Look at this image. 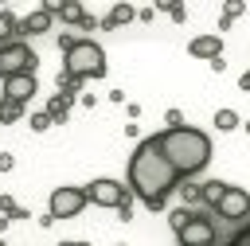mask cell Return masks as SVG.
Instances as JSON below:
<instances>
[{"label": "cell", "instance_id": "cell-15", "mask_svg": "<svg viewBox=\"0 0 250 246\" xmlns=\"http://www.w3.org/2000/svg\"><path fill=\"white\" fill-rule=\"evenodd\" d=\"M16 35H20V16L4 8V12H0V47H4V43H16Z\"/></svg>", "mask_w": 250, "mask_h": 246}, {"label": "cell", "instance_id": "cell-6", "mask_svg": "<svg viewBox=\"0 0 250 246\" xmlns=\"http://www.w3.org/2000/svg\"><path fill=\"white\" fill-rule=\"evenodd\" d=\"M82 207H86L82 187H55L51 199H47V215H51V223H59V219H74Z\"/></svg>", "mask_w": 250, "mask_h": 246}, {"label": "cell", "instance_id": "cell-31", "mask_svg": "<svg viewBox=\"0 0 250 246\" xmlns=\"http://www.w3.org/2000/svg\"><path fill=\"white\" fill-rule=\"evenodd\" d=\"M242 129H246V133H250V121H242Z\"/></svg>", "mask_w": 250, "mask_h": 246}, {"label": "cell", "instance_id": "cell-7", "mask_svg": "<svg viewBox=\"0 0 250 246\" xmlns=\"http://www.w3.org/2000/svg\"><path fill=\"white\" fill-rule=\"evenodd\" d=\"M219 219H227V223H242V219H250V191H242V187H230L227 184V191H223V199L211 207Z\"/></svg>", "mask_w": 250, "mask_h": 246}, {"label": "cell", "instance_id": "cell-9", "mask_svg": "<svg viewBox=\"0 0 250 246\" xmlns=\"http://www.w3.org/2000/svg\"><path fill=\"white\" fill-rule=\"evenodd\" d=\"M35 90H39L35 74H16V78H4V98H0V102H8V105H23V102L35 98Z\"/></svg>", "mask_w": 250, "mask_h": 246}, {"label": "cell", "instance_id": "cell-23", "mask_svg": "<svg viewBox=\"0 0 250 246\" xmlns=\"http://www.w3.org/2000/svg\"><path fill=\"white\" fill-rule=\"evenodd\" d=\"M180 195H184V203H188V207H191V203H199V184H191V180H188V184L180 187Z\"/></svg>", "mask_w": 250, "mask_h": 246}, {"label": "cell", "instance_id": "cell-12", "mask_svg": "<svg viewBox=\"0 0 250 246\" xmlns=\"http://www.w3.org/2000/svg\"><path fill=\"white\" fill-rule=\"evenodd\" d=\"M43 31H51V12L47 8H35L31 16L20 20V35H43Z\"/></svg>", "mask_w": 250, "mask_h": 246}, {"label": "cell", "instance_id": "cell-16", "mask_svg": "<svg viewBox=\"0 0 250 246\" xmlns=\"http://www.w3.org/2000/svg\"><path fill=\"white\" fill-rule=\"evenodd\" d=\"M223 191H227V184H223V180H207V184H199V203L215 207V203L223 199Z\"/></svg>", "mask_w": 250, "mask_h": 246}, {"label": "cell", "instance_id": "cell-24", "mask_svg": "<svg viewBox=\"0 0 250 246\" xmlns=\"http://www.w3.org/2000/svg\"><path fill=\"white\" fill-rule=\"evenodd\" d=\"M20 117V105H8V102H0V125H8V121H16Z\"/></svg>", "mask_w": 250, "mask_h": 246}, {"label": "cell", "instance_id": "cell-25", "mask_svg": "<svg viewBox=\"0 0 250 246\" xmlns=\"http://www.w3.org/2000/svg\"><path fill=\"white\" fill-rule=\"evenodd\" d=\"M164 125H168V129H180V125H184V113H180V109H168V113H164Z\"/></svg>", "mask_w": 250, "mask_h": 246}, {"label": "cell", "instance_id": "cell-10", "mask_svg": "<svg viewBox=\"0 0 250 246\" xmlns=\"http://www.w3.org/2000/svg\"><path fill=\"white\" fill-rule=\"evenodd\" d=\"M188 51H191V59H223V35H195L191 43H188Z\"/></svg>", "mask_w": 250, "mask_h": 246}, {"label": "cell", "instance_id": "cell-21", "mask_svg": "<svg viewBox=\"0 0 250 246\" xmlns=\"http://www.w3.org/2000/svg\"><path fill=\"white\" fill-rule=\"evenodd\" d=\"M27 125H31V133H47V129H51V117H47V109H43V113H31V121H27Z\"/></svg>", "mask_w": 250, "mask_h": 246}, {"label": "cell", "instance_id": "cell-27", "mask_svg": "<svg viewBox=\"0 0 250 246\" xmlns=\"http://www.w3.org/2000/svg\"><path fill=\"white\" fill-rule=\"evenodd\" d=\"M164 12H168L172 20H184V4H164Z\"/></svg>", "mask_w": 250, "mask_h": 246}, {"label": "cell", "instance_id": "cell-1", "mask_svg": "<svg viewBox=\"0 0 250 246\" xmlns=\"http://www.w3.org/2000/svg\"><path fill=\"white\" fill-rule=\"evenodd\" d=\"M176 187H180V176H176V168L164 160V152H160V144H156V133L145 137V141L133 148V156H129V191H133L148 211H160Z\"/></svg>", "mask_w": 250, "mask_h": 246}, {"label": "cell", "instance_id": "cell-28", "mask_svg": "<svg viewBox=\"0 0 250 246\" xmlns=\"http://www.w3.org/2000/svg\"><path fill=\"white\" fill-rule=\"evenodd\" d=\"M12 164H16V156L12 152H0V172H12Z\"/></svg>", "mask_w": 250, "mask_h": 246}, {"label": "cell", "instance_id": "cell-19", "mask_svg": "<svg viewBox=\"0 0 250 246\" xmlns=\"http://www.w3.org/2000/svg\"><path fill=\"white\" fill-rule=\"evenodd\" d=\"M242 12H246V4H242V0H230V4H227V12H223V20H219V27L227 31V27H230V23H234Z\"/></svg>", "mask_w": 250, "mask_h": 246}, {"label": "cell", "instance_id": "cell-3", "mask_svg": "<svg viewBox=\"0 0 250 246\" xmlns=\"http://www.w3.org/2000/svg\"><path fill=\"white\" fill-rule=\"evenodd\" d=\"M62 74H70L74 82L102 78L105 74V51L94 39H70V47H62Z\"/></svg>", "mask_w": 250, "mask_h": 246}, {"label": "cell", "instance_id": "cell-14", "mask_svg": "<svg viewBox=\"0 0 250 246\" xmlns=\"http://www.w3.org/2000/svg\"><path fill=\"white\" fill-rule=\"evenodd\" d=\"M133 20H137V8H133V4H113L109 16L102 20V27L109 31V27H121V23H133Z\"/></svg>", "mask_w": 250, "mask_h": 246}, {"label": "cell", "instance_id": "cell-18", "mask_svg": "<svg viewBox=\"0 0 250 246\" xmlns=\"http://www.w3.org/2000/svg\"><path fill=\"white\" fill-rule=\"evenodd\" d=\"M215 129H219V133L238 129V113H234V109H219V113H215Z\"/></svg>", "mask_w": 250, "mask_h": 246}, {"label": "cell", "instance_id": "cell-11", "mask_svg": "<svg viewBox=\"0 0 250 246\" xmlns=\"http://www.w3.org/2000/svg\"><path fill=\"white\" fill-rule=\"evenodd\" d=\"M43 8H47V12H51V20H55V16H59V20H66V23H82V16H86V12H82V4H78V0H47V4H43Z\"/></svg>", "mask_w": 250, "mask_h": 246}, {"label": "cell", "instance_id": "cell-30", "mask_svg": "<svg viewBox=\"0 0 250 246\" xmlns=\"http://www.w3.org/2000/svg\"><path fill=\"white\" fill-rule=\"evenodd\" d=\"M59 246H90V242H59Z\"/></svg>", "mask_w": 250, "mask_h": 246}, {"label": "cell", "instance_id": "cell-20", "mask_svg": "<svg viewBox=\"0 0 250 246\" xmlns=\"http://www.w3.org/2000/svg\"><path fill=\"white\" fill-rule=\"evenodd\" d=\"M191 215H195V211H191V207H180V211H172V215H168V223H172V230H176V234H180V230H184V226H188V223H191Z\"/></svg>", "mask_w": 250, "mask_h": 246}, {"label": "cell", "instance_id": "cell-13", "mask_svg": "<svg viewBox=\"0 0 250 246\" xmlns=\"http://www.w3.org/2000/svg\"><path fill=\"white\" fill-rule=\"evenodd\" d=\"M70 105H74V94H55V98L47 102V117H51V125H62L66 113H70Z\"/></svg>", "mask_w": 250, "mask_h": 246}, {"label": "cell", "instance_id": "cell-22", "mask_svg": "<svg viewBox=\"0 0 250 246\" xmlns=\"http://www.w3.org/2000/svg\"><path fill=\"white\" fill-rule=\"evenodd\" d=\"M227 246H250V223H242L234 234H230V242Z\"/></svg>", "mask_w": 250, "mask_h": 246}, {"label": "cell", "instance_id": "cell-2", "mask_svg": "<svg viewBox=\"0 0 250 246\" xmlns=\"http://www.w3.org/2000/svg\"><path fill=\"white\" fill-rule=\"evenodd\" d=\"M156 144H160L164 160L176 168L180 180H184V176H199V172L207 168V160H211V141H207V133H199V129H191V125L156 133Z\"/></svg>", "mask_w": 250, "mask_h": 246}, {"label": "cell", "instance_id": "cell-29", "mask_svg": "<svg viewBox=\"0 0 250 246\" xmlns=\"http://www.w3.org/2000/svg\"><path fill=\"white\" fill-rule=\"evenodd\" d=\"M238 90H242V94H250V70H246V74L238 78Z\"/></svg>", "mask_w": 250, "mask_h": 246}, {"label": "cell", "instance_id": "cell-4", "mask_svg": "<svg viewBox=\"0 0 250 246\" xmlns=\"http://www.w3.org/2000/svg\"><path fill=\"white\" fill-rule=\"evenodd\" d=\"M39 59H35V51L23 43V39H16V43H4L0 47V78H16V74H31V66H35Z\"/></svg>", "mask_w": 250, "mask_h": 246}, {"label": "cell", "instance_id": "cell-26", "mask_svg": "<svg viewBox=\"0 0 250 246\" xmlns=\"http://www.w3.org/2000/svg\"><path fill=\"white\" fill-rule=\"evenodd\" d=\"M117 219H121V223H129V219H133V199H125V203L117 207Z\"/></svg>", "mask_w": 250, "mask_h": 246}, {"label": "cell", "instance_id": "cell-5", "mask_svg": "<svg viewBox=\"0 0 250 246\" xmlns=\"http://www.w3.org/2000/svg\"><path fill=\"white\" fill-rule=\"evenodd\" d=\"M82 195H86V203H94V207H121L125 199H129V187L125 184H117V180H90L86 187H82Z\"/></svg>", "mask_w": 250, "mask_h": 246}, {"label": "cell", "instance_id": "cell-8", "mask_svg": "<svg viewBox=\"0 0 250 246\" xmlns=\"http://www.w3.org/2000/svg\"><path fill=\"white\" fill-rule=\"evenodd\" d=\"M176 238H180V246H215V223L203 215H191V223Z\"/></svg>", "mask_w": 250, "mask_h": 246}, {"label": "cell", "instance_id": "cell-17", "mask_svg": "<svg viewBox=\"0 0 250 246\" xmlns=\"http://www.w3.org/2000/svg\"><path fill=\"white\" fill-rule=\"evenodd\" d=\"M0 219H27V211H23L12 195H0Z\"/></svg>", "mask_w": 250, "mask_h": 246}]
</instances>
